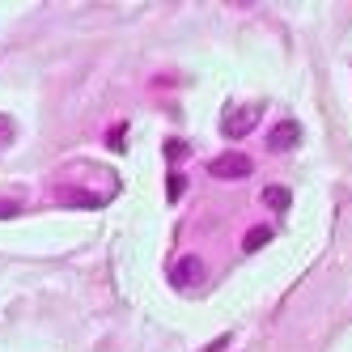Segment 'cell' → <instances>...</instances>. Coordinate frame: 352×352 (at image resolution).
Instances as JSON below:
<instances>
[{
    "label": "cell",
    "instance_id": "obj_1",
    "mask_svg": "<svg viewBox=\"0 0 352 352\" xmlns=\"http://www.w3.org/2000/svg\"><path fill=\"white\" fill-rule=\"evenodd\" d=\"M208 170L217 174V179H246V174L255 170V162H250L246 153H221Z\"/></svg>",
    "mask_w": 352,
    "mask_h": 352
},
{
    "label": "cell",
    "instance_id": "obj_2",
    "mask_svg": "<svg viewBox=\"0 0 352 352\" xmlns=\"http://www.w3.org/2000/svg\"><path fill=\"white\" fill-rule=\"evenodd\" d=\"M297 140H301V128H297L293 119H285V123H276V128L267 132V144L276 148V153H285V148H293Z\"/></svg>",
    "mask_w": 352,
    "mask_h": 352
},
{
    "label": "cell",
    "instance_id": "obj_3",
    "mask_svg": "<svg viewBox=\"0 0 352 352\" xmlns=\"http://www.w3.org/2000/svg\"><path fill=\"white\" fill-rule=\"evenodd\" d=\"M199 276H204V263H199L195 255H187V259H179V263H174V285H179V289L195 285Z\"/></svg>",
    "mask_w": 352,
    "mask_h": 352
},
{
    "label": "cell",
    "instance_id": "obj_4",
    "mask_svg": "<svg viewBox=\"0 0 352 352\" xmlns=\"http://www.w3.org/2000/svg\"><path fill=\"white\" fill-rule=\"evenodd\" d=\"M259 119V107H246L242 115H234V119H225L221 128H225V136H246L250 132V123Z\"/></svg>",
    "mask_w": 352,
    "mask_h": 352
},
{
    "label": "cell",
    "instance_id": "obj_5",
    "mask_svg": "<svg viewBox=\"0 0 352 352\" xmlns=\"http://www.w3.org/2000/svg\"><path fill=\"white\" fill-rule=\"evenodd\" d=\"M60 199H64V204H81V208H102V199H98V195L77 191V187H60Z\"/></svg>",
    "mask_w": 352,
    "mask_h": 352
},
{
    "label": "cell",
    "instance_id": "obj_6",
    "mask_svg": "<svg viewBox=\"0 0 352 352\" xmlns=\"http://www.w3.org/2000/svg\"><path fill=\"white\" fill-rule=\"evenodd\" d=\"M263 204H267L272 212H289V204H293V195H289L285 187H263Z\"/></svg>",
    "mask_w": 352,
    "mask_h": 352
},
{
    "label": "cell",
    "instance_id": "obj_7",
    "mask_svg": "<svg viewBox=\"0 0 352 352\" xmlns=\"http://www.w3.org/2000/svg\"><path fill=\"white\" fill-rule=\"evenodd\" d=\"M272 242V230H263V225H259V230H250L246 234V250H263Z\"/></svg>",
    "mask_w": 352,
    "mask_h": 352
},
{
    "label": "cell",
    "instance_id": "obj_8",
    "mask_svg": "<svg viewBox=\"0 0 352 352\" xmlns=\"http://www.w3.org/2000/svg\"><path fill=\"white\" fill-rule=\"evenodd\" d=\"M13 136H17L13 119H5V115H0V148H9V144H13Z\"/></svg>",
    "mask_w": 352,
    "mask_h": 352
},
{
    "label": "cell",
    "instance_id": "obj_9",
    "mask_svg": "<svg viewBox=\"0 0 352 352\" xmlns=\"http://www.w3.org/2000/svg\"><path fill=\"white\" fill-rule=\"evenodd\" d=\"M183 195V174H170V199Z\"/></svg>",
    "mask_w": 352,
    "mask_h": 352
},
{
    "label": "cell",
    "instance_id": "obj_10",
    "mask_svg": "<svg viewBox=\"0 0 352 352\" xmlns=\"http://www.w3.org/2000/svg\"><path fill=\"white\" fill-rule=\"evenodd\" d=\"M166 153H170V157H174V162H179V157H183V153H187V144H183V140H170V148H166Z\"/></svg>",
    "mask_w": 352,
    "mask_h": 352
},
{
    "label": "cell",
    "instance_id": "obj_11",
    "mask_svg": "<svg viewBox=\"0 0 352 352\" xmlns=\"http://www.w3.org/2000/svg\"><path fill=\"white\" fill-rule=\"evenodd\" d=\"M17 212V204H0V217H13Z\"/></svg>",
    "mask_w": 352,
    "mask_h": 352
}]
</instances>
